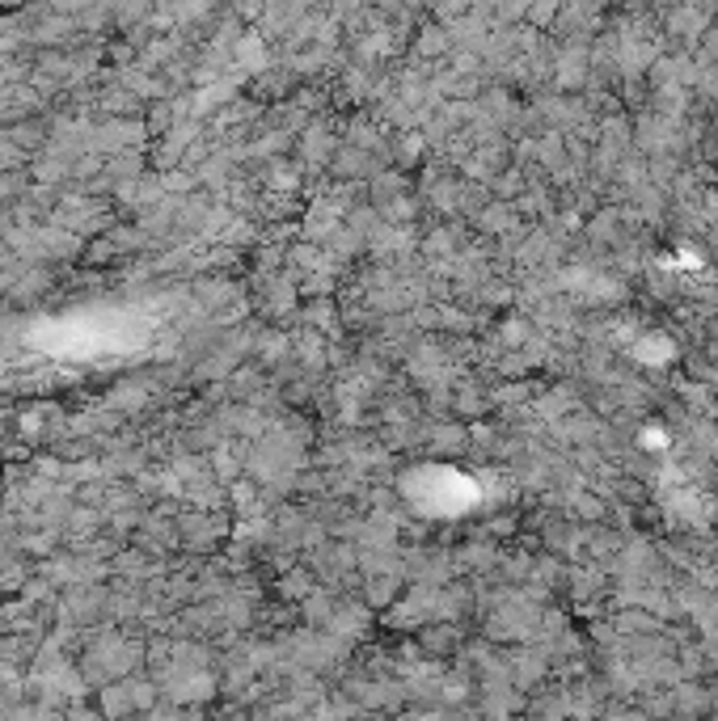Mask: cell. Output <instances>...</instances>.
Listing matches in <instances>:
<instances>
[{
    "label": "cell",
    "mask_w": 718,
    "mask_h": 721,
    "mask_svg": "<svg viewBox=\"0 0 718 721\" xmlns=\"http://www.w3.org/2000/svg\"><path fill=\"white\" fill-rule=\"evenodd\" d=\"M460 628L453 625H435V628H427L423 633V650L427 654H435V659H448V654H457L460 650Z\"/></svg>",
    "instance_id": "cell-1"
}]
</instances>
